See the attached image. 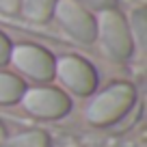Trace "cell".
I'll list each match as a JSON object with an SVG mask.
<instances>
[{"label":"cell","instance_id":"cell-1","mask_svg":"<svg viewBox=\"0 0 147 147\" xmlns=\"http://www.w3.org/2000/svg\"><path fill=\"white\" fill-rule=\"evenodd\" d=\"M95 37L100 39L102 48L106 50V54L110 59L115 61L130 59L134 39H132V32H130L128 20L117 9L100 11V15L95 20Z\"/></svg>","mask_w":147,"mask_h":147},{"label":"cell","instance_id":"cell-2","mask_svg":"<svg viewBox=\"0 0 147 147\" xmlns=\"http://www.w3.org/2000/svg\"><path fill=\"white\" fill-rule=\"evenodd\" d=\"M134 104V87L128 82H115L95 95L87 108V119L95 125H108L123 117Z\"/></svg>","mask_w":147,"mask_h":147},{"label":"cell","instance_id":"cell-3","mask_svg":"<svg viewBox=\"0 0 147 147\" xmlns=\"http://www.w3.org/2000/svg\"><path fill=\"white\" fill-rule=\"evenodd\" d=\"M54 15L59 20V24L82 43L95 41V18L91 11H87L84 7H80L74 0H56Z\"/></svg>","mask_w":147,"mask_h":147},{"label":"cell","instance_id":"cell-4","mask_svg":"<svg viewBox=\"0 0 147 147\" xmlns=\"http://www.w3.org/2000/svg\"><path fill=\"white\" fill-rule=\"evenodd\" d=\"M22 104L28 113L43 119H56V117L67 115L69 106V97L63 91L52 87H35V89H26L22 95Z\"/></svg>","mask_w":147,"mask_h":147},{"label":"cell","instance_id":"cell-5","mask_svg":"<svg viewBox=\"0 0 147 147\" xmlns=\"http://www.w3.org/2000/svg\"><path fill=\"white\" fill-rule=\"evenodd\" d=\"M11 63L22 74L30 76L35 80H50L54 76V59L48 50L32 43H22V46L11 48Z\"/></svg>","mask_w":147,"mask_h":147},{"label":"cell","instance_id":"cell-6","mask_svg":"<svg viewBox=\"0 0 147 147\" xmlns=\"http://www.w3.org/2000/svg\"><path fill=\"white\" fill-rule=\"evenodd\" d=\"M54 74L63 80L65 87L80 95H89L97 84L95 69L80 56H63L54 61Z\"/></svg>","mask_w":147,"mask_h":147},{"label":"cell","instance_id":"cell-7","mask_svg":"<svg viewBox=\"0 0 147 147\" xmlns=\"http://www.w3.org/2000/svg\"><path fill=\"white\" fill-rule=\"evenodd\" d=\"M26 84L13 74L0 71V104H13V102L22 100Z\"/></svg>","mask_w":147,"mask_h":147},{"label":"cell","instance_id":"cell-8","mask_svg":"<svg viewBox=\"0 0 147 147\" xmlns=\"http://www.w3.org/2000/svg\"><path fill=\"white\" fill-rule=\"evenodd\" d=\"M56 0H22L20 11L32 22H46L52 18Z\"/></svg>","mask_w":147,"mask_h":147},{"label":"cell","instance_id":"cell-9","mask_svg":"<svg viewBox=\"0 0 147 147\" xmlns=\"http://www.w3.org/2000/svg\"><path fill=\"white\" fill-rule=\"evenodd\" d=\"M0 147H48V136L39 130H30V132H22L18 136H11L9 141H2Z\"/></svg>","mask_w":147,"mask_h":147},{"label":"cell","instance_id":"cell-10","mask_svg":"<svg viewBox=\"0 0 147 147\" xmlns=\"http://www.w3.org/2000/svg\"><path fill=\"white\" fill-rule=\"evenodd\" d=\"M130 32H132V39H136L138 43H145V11L136 9L132 13V20H130Z\"/></svg>","mask_w":147,"mask_h":147},{"label":"cell","instance_id":"cell-11","mask_svg":"<svg viewBox=\"0 0 147 147\" xmlns=\"http://www.w3.org/2000/svg\"><path fill=\"white\" fill-rule=\"evenodd\" d=\"M80 7H84L87 11H106V9H115L117 0H74Z\"/></svg>","mask_w":147,"mask_h":147},{"label":"cell","instance_id":"cell-12","mask_svg":"<svg viewBox=\"0 0 147 147\" xmlns=\"http://www.w3.org/2000/svg\"><path fill=\"white\" fill-rule=\"evenodd\" d=\"M11 56V41L0 32V65H5Z\"/></svg>","mask_w":147,"mask_h":147},{"label":"cell","instance_id":"cell-13","mask_svg":"<svg viewBox=\"0 0 147 147\" xmlns=\"http://www.w3.org/2000/svg\"><path fill=\"white\" fill-rule=\"evenodd\" d=\"M22 0H0V11L2 13H18Z\"/></svg>","mask_w":147,"mask_h":147},{"label":"cell","instance_id":"cell-14","mask_svg":"<svg viewBox=\"0 0 147 147\" xmlns=\"http://www.w3.org/2000/svg\"><path fill=\"white\" fill-rule=\"evenodd\" d=\"M5 136H7V132H5V128H2V123H0V143L5 141Z\"/></svg>","mask_w":147,"mask_h":147}]
</instances>
